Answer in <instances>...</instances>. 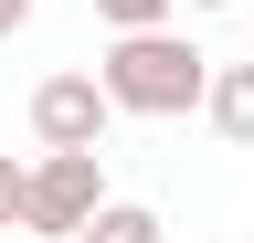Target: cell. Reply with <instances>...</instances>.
I'll use <instances>...</instances> for the list:
<instances>
[{
  "instance_id": "obj_9",
  "label": "cell",
  "mask_w": 254,
  "mask_h": 243,
  "mask_svg": "<svg viewBox=\"0 0 254 243\" xmlns=\"http://www.w3.org/2000/svg\"><path fill=\"white\" fill-rule=\"evenodd\" d=\"M190 11H244V0H190Z\"/></svg>"
},
{
  "instance_id": "obj_7",
  "label": "cell",
  "mask_w": 254,
  "mask_h": 243,
  "mask_svg": "<svg viewBox=\"0 0 254 243\" xmlns=\"http://www.w3.org/2000/svg\"><path fill=\"white\" fill-rule=\"evenodd\" d=\"M21 201H32V169L11 159V148H0V233H11V222H21Z\"/></svg>"
},
{
  "instance_id": "obj_6",
  "label": "cell",
  "mask_w": 254,
  "mask_h": 243,
  "mask_svg": "<svg viewBox=\"0 0 254 243\" xmlns=\"http://www.w3.org/2000/svg\"><path fill=\"white\" fill-rule=\"evenodd\" d=\"M170 11H180V0H95V21H106V32H159Z\"/></svg>"
},
{
  "instance_id": "obj_2",
  "label": "cell",
  "mask_w": 254,
  "mask_h": 243,
  "mask_svg": "<svg viewBox=\"0 0 254 243\" xmlns=\"http://www.w3.org/2000/svg\"><path fill=\"white\" fill-rule=\"evenodd\" d=\"M95 211H106V148H43V159H32L21 233H43V243H74Z\"/></svg>"
},
{
  "instance_id": "obj_4",
  "label": "cell",
  "mask_w": 254,
  "mask_h": 243,
  "mask_svg": "<svg viewBox=\"0 0 254 243\" xmlns=\"http://www.w3.org/2000/svg\"><path fill=\"white\" fill-rule=\"evenodd\" d=\"M201 116H212V127L233 138V148H254V64H222V74H212V106H201Z\"/></svg>"
},
{
  "instance_id": "obj_5",
  "label": "cell",
  "mask_w": 254,
  "mask_h": 243,
  "mask_svg": "<svg viewBox=\"0 0 254 243\" xmlns=\"http://www.w3.org/2000/svg\"><path fill=\"white\" fill-rule=\"evenodd\" d=\"M74 243H170V222H159L148 201H106V211H95Z\"/></svg>"
},
{
  "instance_id": "obj_8",
  "label": "cell",
  "mask_w": 254,
  "mask_h": 243,
  "mask_svg": "<svg viewBox=\"0 0 254 243\" xmlns=\"http://www.w3.org/2000/svg\"><path fill=\"white\" fill-rule=\"evenodd\" d=\"M11 32H32V0H0V43Z\"/></svg>"
},
{
  "instance_id": "obj_1",
  "label": "cell",
  "mask_w": 254,
  "mask_h": 243,
  "mask_svg": "<svg viewBox=\"0 0 254 243\" xmlns=\"http://www.w3.org/2000/svg\"><path fill=\"white\" fill-rule=\"evenodd\" d=\"M95 74H106V96H117L127 116H190V106H212V74H222V64L159 21V32H117Z\"/></svg>"
},
{
  "instance_id": "obj_3",
  "label": "cell",
  "mask_w": 254,
  "mask_h": 243,
  "mask_svg": "<svg viewBox=\"0 0 254 243\" xmlns=\"http://www.w3.org/2000/svg\"><path fill=\"white\" fill-rule=\"evenodd\" d=\"M117 96H106V74H43L32 85V148H106L117 127Z\"/></svg>"
}]
</instances>
